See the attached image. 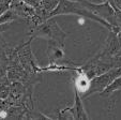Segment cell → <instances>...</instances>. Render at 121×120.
<instances>
[{"label": "cell", "instance_id": "cell-15", "mask_svg": "<svg viewBox=\"0 0 121 120\" xmlns=\"http://www.w3.org/2000/svg\"><path fill=\"white\" fill-rule=\"evenodd\" d=\"M5 43H7V42H5V41H3V42H0V49H2V46L4 45Z\"/></svg>", "mask_w": 121, "mask_h": 120}, {"label": "cell", "instance_id": "cell-4", "mask_svg": "<svg viewBox=\"0 0 121 120\" xmlns=\"http://www.w3.org/2000/svg\"><path fill=\"white\" fill-rule=\"evenodd\" d=\"M120 75H121V67H119V68H112L108 71H106V72L98 75V76L90 78L89 87H88L87 91L80 97L82 100L88 99L89 97L93 95L94 93H101L112 80H115Z\"/></svg>", "mask_w": 121, "mask_h": 120}, {"label": "cell", "instance_id": "cell-2", "mask_svg": "<svg viewBox=\"0 0 121 120\" xmlns=\"http://www.w3.org/2000/svg\"><path fill=\"white\" fill-rule=\"evenodd\" d=\"M30 36L32 39L35 38H44L56 42L60 46L64 47V40L66 38V32L60 28L58 23L54 19V17L48 18L47 21L43 22L42 24L35 26L30 29Z\"/></svg>", "mask_w": 121, "mask_h": 120}, {"label": "cell", "instance_id": "cell-10", "mask_svg": "<svg viewBox=\"0 0 121 120\" xmlns=\"http://www.w3.org/2000/svg\"><path fill=\"white\" fill-rule=\"evenodd\" d=\"M58 3H59V0H41L39 8H41L43 11H45L49 15L55 10V8L57 7Z\"/></svg>", "mask_w": 121, "mask_h": 120}, {"label": "cell", "instance_id": "cell-13", "mask_svg": "<svg viewBox=\"0 0 121 120\" xmlns=\"http://www.w3.org/2000/svg\"><path fill=\"white\" fill-rule=\"evenodd\" d=\"M12 24H13V23L0 24V42H3V41H4V40H3V38H2V33H3L4 31H7V30L9 29L10 27H11Z\"/></svg>", "mask_w": 121, "mask_h": 120}, {"label": "cell", "instance_id": "cell-7", "mask_svg": "<svg viewBox=\"0 0 121 120\" xmlns=\"http://www.w3.org/2000/svg\"><path fill=\"white\" fill-rule=\"evenodd\" d=\"M9 9H11L15 13L17 18H22L27 22L29 26L33 23L34 17H35V10L34 8L24 2L23 0H12Z\"/></svg>", "mask_w": 121, "mask_h": 120}, {"label": "cell", "instance_id": "cell-14", "mask_svg": "<svg viewBox=\"0 0 121 120\" xmlns=\"http://www.w3.org/2000/svg\"><path fill=\"white\" fill-rule=\"evenodd\" d=\"M24 2H26L27 4H29L30 7L32 8H37L39 7L40 2H41V0H23Z\"/></svg>", "mask_w": 121, "mask_h": 120}, {"label": "cell", "instance_id": "cell-9", "mask_svg": "<svg viewBox=\"0 0 121 120\" xmlns=\"http://www.w3.org/2000/svg\"><path fill=\"white\" fill-rule=\"evenodd\" d=\"M8 70V57L2 49H0V85L10 83L7 76Z\"/></svg>", "mask_w": 121, "mask_h": 120}, {"label": "cell", "instance_id": "cell-8", "mask_svg": "<svg viewBox=\"0 0 121 120\" xmlns=\"http://www.w3.org/2000/svg\"><path fill=\"white\" fill-rule=\"evenodd\" d=\"M75 115V119H89V116L87 115L86 111L82 105V100L80 98L79 93L75 90V99H74V105L72 106Z\"/></svg>", "mask_w": 121, "mask_h": 120}, {"label": "cell", "instance_id": "cell-6", "mask_svg": "<svg viewBox=\"0 0 121 120\" xmlns=\"http://www.w3.org/2000/svg\"><path fill=\"white\" fill-rule=\"evenodd\" d=\"M64 47L60 46L56 42L48 40L47 45V56L49 59V64H56V66H66V67H76L72 61L68 60L64 54Z\"/></svg>", "mask_w": 121, "mask_h": 120}, {"label": "cell", "instance_id": "cell-1", "mask_svg": "<svg viewBox=\"0 0 121 120\" xmlns=\"http://www.w3.org/2000/svg\"><path fill=\"white\" fill-rule=\"evenodd\" d=\"M66 14H76V15L82 16V17L89 18L91 21H94L96 23L103 25L104 27L107 28L109 31L112 30V27L109 23L104 21L102 17L98 16L93 12L89 11L87 8H85L80 2L75 1V0H59V3L55 8V10L49 14V18L55 17L57 15H66Z\"/></svg>", "mask_w": 121, "mask_h": 120}, {"label": "cell", "instance_id": "cell-12", "mask_svg": "<svg viewBox=\"0 0 121 120\" xmlns=\"http://www.w3.org/2000/svg\"><path fill=\"white\" fill-rule=\"evenodd\" d=\"M10 93V83L0 85V99H7Z\"/></svg>", "mask_w": 121, "mask_h": 120}, {"label": "cell", "instance_id": "cell-11", "mask_svg": "<svg viewBox=\"0 0 121 120\" xmlns=\"http://www.w3.org/2000/svg\"><path fill=\"white\" fill-rule=\"evenodd\" d=\"M18 19L11 9H8L3 14L0 15V24H7V23H13L14 21Z\"/></svg>", "mask_w": 121, "mask_h": 120}, {"label": "cell", "instance_id": "cell-3", "mask_svg": "<svg viewBox=\"0 0 121 120\" xmlns=\"http://www.w3.org/2000/svg\"><path fill=\"white\" fill-rule=\"evenodd\" d=\"M32 40L33 39L30 36L28 41L17 45V55H18V59L22 67L28 74L31 76H41L43 72L41 70V67L38 64L37 59L31 50Z\"/></svg>", "mask_w": 121, "mask_h": 120}, {"label": "cell", "instance_id": "cell-5", "mask_svg": "<svg viewBox=\"0 0 121 120\" xmlns=\"http://www.w3.org/2000/svg\"><path fill=\"white\" fill-rule=\"evenodd\" d=\"M114 68L112 66L110 62L104 61L102 59H100L98 56H94L93 58H91L89 61H87L82 66H78L77 70L75 72H79L82 73L84 75L88 77V78H92L94 76H98V75L102 74V73L108 71L109 69Z\"/></svg>", "mask_w": 121, "mask_h": 120}]
</instances>
